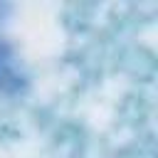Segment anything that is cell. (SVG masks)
<instances>
[{
	"instance_id": "1",
	"label": "cell",
	"mask_w": 158,
	"mask_h": 158,
	"mask_svg": "<svg viewBox=\"0 0 158 158\" xmlns=\"http://www.w3.org/2000/svg\"><path fill=\"white\" fill-rule=\"evenodd\" d=\"M22 86V77L15 67L10 49L0 42V91H17Z\"/></svg>"
}]
</instances>
